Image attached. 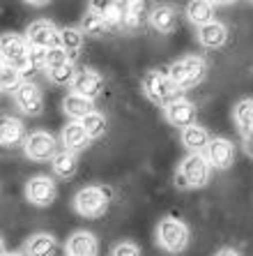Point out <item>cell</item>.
<instances>
[{"label":"cell","mask_w":253,"mask_h":256,"mask_svg":"<svg viewBox=\"0 0 253 256\" xmlns=\"http://www.w3.org/2000/svg\"><path fill=\"white\" fill-rule=\"evenodd\" d=\"M141 88H143V95L152 102V104L161 106L164 111L171 104H175L177 100H184L182 90L177 88L171 78H168V74L161 70H147L141 76Z\"/></svg>","instance_id":"cell-1"},{"label":"cell","mask_w":253,"mask_h":256,"mask_svg":"<svg viewBox=\"0 0 253 256\" xmlns=\"http://www.w3.org/2000/svg\"><path fill=\"white\" fill-rule=\"evenodd\" d=\"M166 74H168V78H171L180 90H187V88L198 86L200 81L205 78L207 62L200 58V56H184V58L175 60L173 65H168Z\"/></svg>","instance_id":"cell-2"},{"label":"cell","mask_w":253,"mask_h":256,"mask_svg":"<svg viewBox=\"0 0 253 256\" xmlns=\"http://www.w3.org/2000/svg\"><path fill=\"white\" fill-rule=\"evenodd\" d=\"M157 242L161 250L180 254L189 247V226L177 217H164L157 224Z\"/></svg>","instance_id":"cell-3"},{"label":"cell","mask_w":253,"mask_h":256,"mask_svg":"<svg viewBox=\"0 0 253 256\" xmlns=\"http://www.w3.org/2000/svg\"><path fill=\"white\" fill-rule=\"evenodd\" d=\"M74 210L85 220H97L108 210V190L97 185L83 187L74 196Z\"/></svg>","instance_id":"cell-4"},{"label":"cell","mask_w":253,"mask_h":256,"mask_svg":"<svg viewBox=\"0 0 253 256\" xmlns=\"http://www.w3.org/2000/svg\"><path fill=\"white\" fill-rule=\"evenodd\" d=\"M0 56H2V65H9L14 70H18L21 74L30 72V44L25 42V37L18 35H5L2 37V48H0Z\"/></svg>","instance_id":"cell-5"},{"label":"cell","mask_w":253,"mask_h":256,"mask_svg":"<svg viewBox=\"0 0 253 256\" xmlns=\"http://www.w3.org/2000/svg\"><path fill=\"white\" fill-rule=\"evenodd\" d=\"M23 152L30 162H51L58 155V141L44 130L30 132L23 143Z\"/></svg>","instance_id":"cell-6"},{"label":"cell","mask_w":253,"mask_h":256,"mask_svg":"<svg viewBox=\"0 0 253 256\" xmlns=\"http://www.w3.org/2000/svg\"><path fill=\"white\" fill-rule=\"evenodd\" d=\"M25 42L35 48L51 51L60 46V30L46 18H37L25 28Z\"/></svg>","instance_id":"cell-7"},{"label":"cell","mask_w":253,"mask_h":256,"mask_svg":"<svg viewBox=\"0 0 253 256\" xmlns=\"http://www.w3.org/2000/svg\"><path fill=\"white\" fill-rule=\"evenodd\" d=\"M210 171H212V166H210L205 152H189L180 164V173L187 180L189 190L191 187H205L210 182Z\"/></svg>","instance_id":"cell-8"},{"label":"cell","mask_w":253,"mask_h":256,"mask_svg":"<svg viewBox=\"0 0 253 256\" xmlns=\"http://www.w3.org/2000/svg\"><path fill=\"white\" fill-rule=\"evenodd\" d=\"M58 196V187L48 176H35L25 182V198L37 208H46Z\"/></svg>","instance_id":"cell-9"},{"label":"cell","mask_w":253,"mask_h":256,"mask_svg":"<svg viewBox=\"0 0 253 256\" xmlns=\"http://www.w3.org/2000/svg\"><path fill=\"white\" fill-rule=\"evenodd\" d=\"M205 157L212 168L226 171V168H230L233 162H235V146L224 136H214L205 150Z\"/></svg>","instance_id":"cell-10"},{"label":"cell","mask_w":253,"mask_h":256,"mask_svg":"<svg viewBox=\"0 0 253 256\" xmlns=\"http://www.w3.org/2000/svg\"><path fill=\"white\" fill-rule=\"evenodd\" d=\"M101 90H104V78L92 70H78L74 84L69 86V92H74L78 97H85L90 102L97 100L101 95Z\"/></svg>","instance_id":"cell-11"},{"label":"cell","mask_w":253,"mask_h":256,"mask_svg":"<svg viewBox=\"0 0 253 256\" xmlns=\"http://www.w3.org/2000/svg\"><path fill=\"white\" fill-rule=\"evenodd\" d=\"M14 104H16L25 116H39L44 111V95L35 84L25 81L21 88L14 92Z\"/></svg>","instance_id":"cell-12"},{"label":"cell","mask_w":253,"mask_h":256,"mask_svg":"<svg viewBox=\"0 0 253 256\" xmlns=\"http://www.w3.org/2000/svg\"><path fill=\"white\" fill-rule=\"evenodd\" d=\"M166 120L171 122L173 127H180V130H187V127L196 125V118H198V108H196L194 102L189 100H177L175 104L164 111Z\"/></svg>","instance_id":"cell-13"},{"label":"cell","mask_w":253,"mask_h":256,"mask_svg":"<svg viewBox=\"0 0 253 256\" xmlns=\"http://www.w3.org/2000/svg\"><path fill=\"white\" fill-rule=\"evenodd\" d=\"M90 12H94L97 16L104 18L111 30L122 28L124 2H115V0H94V2H90Z\"/></svg>","instance_id":"cell-14"},{"label":"cell","mask_w":253,"mask_h":256,"mask_svg":"<svg viewBox=\"0 0 253 256\" xmlns=\"http://www.w3.org/2000/svg\"><path fill=\"white\" fill-rule=\"evenodd\" d=\"M60 143L65 146V150L69 152H78V150H85L92 143L90 134L85 132V127L81 122H69V125L62 127V134H60Z\"/></svg>","instance_id":"cell-15"},{"label":"cell","mask_w":253,"mask_h":256,"mask_svg":"<svg viewBox=\"0 0 253 256\" xmlns=\"http://www.w3.org/2000/svg\"><path fill=\"white\" fill-rule=\"evenodd\" d=\"M28 134L23 130V122L18 118H12V116H5L2 118V125H0V141L5 148H16V146H23Z\"/></svg>","instance_id":"cell-16"},{"label":"cell","mask_w":253,"mask_h":256,"mask_svg":"<svg viewBox=\"0 0 253 256\" xmlns=\"http://www.w3.org/2000/svg\"><path fill=\"white\" fill-rule=\"evenodd\" d=\"M97 238L90 231H76L67 240V254L69 256H97Z\"/></svg>","instance_id":"cell-17"},{"label":"cell","mask_w":253,"mask_h":256,"mask_svg":"<svg viewBox=\"0 0 253 256\" xmlns=\"http://www.w3.org/2000/svg\"><path fill=\"white\" fill-rule=\"evenodd\" d=\"M196 35H198L200 46H205V48H221L228 42V28H226L221 21L203 26V28H198Z\"/></svg>","instance_id":"cell-18"},{"label":"cell","mask_w":253,"mask_h":256,"mask_svg":"<svg viewBox=\"0 0 253 256\" xmlns=\"http://www.w3.org/2000/svg\"><path fill=\"white\" fill-rule=\"evenodd\" d=\"M210 141H212V136L203 125H191L182 130V143L189 152H205Z\"/></svg>","instance_id":"cell-19"},{"label":"cell","mask_w":253,"mask_h":256,"mask_svg":"<svg viewBox=\"0 0 253 256\" xmlns=\"http://www.w3.org/2000/svg\"><path fill=\"white\" fill-rule=\"evenodd\" d=\"M150 26L161 35H171L173 30L177 28V14L173 7L168 5H159L154 7V12L150 14Z\"/></svg>","instance_id":"cell-20"},{"label":"cell","mask_w":253,"mask_h":256,"mask_svg":"<svg viewBox=\"0 0 253 256\" xmlns=\"http://www.w3.org/2000/svg\"><path fill=\"white\" fill-rule=\"evenodd\" d=\"M62 108H65V114L69 116L74 122H81L83 118H88L90 114H94V104H92V102L85 100V97L74 95V92H69V95L62 100Z\"/></svg>","instance_id":"cell-21"},{"label":"cell","mask_w":253,"mask_h":256,"mask_svg":"<svg viewBox=\"0 0 253 256\" xmlns=\"http://www.w3.org/2000/svg\"><path fill=\"white\" fill-rule=\"evenodd\" d=\"M187 18L191 21L194 26L203 28L207 24H214V5L212 2H205V0H194L187 5Z\"/></svg>","instance_id":"cell-22"},{"label":"cell","mask_w":253,"mask_h":256,"mask_svg":"<svg viewBox=\"0 0 253 256\" xmlns=\"http://www.w3.org/2000/svg\"><path fill=\"white\" fill-rule=\"evenodd\" d=\"M51 168L58 178H71L74 173L78 171V157L76 152H69V150H60L58 155L51 160Z\"/></svg>","instance_id":"cell-23"},{"label":"cell","mask_w":253,"mask_h":256,"mask_svg":"<svg viewBox=\"0 0 253 256\" xmlns=\"http://www.w3.org/2000/svg\"><path fill=\"white\" fill-rule=\"evenodd\" d=\"M55 252V238L51 233H35L25 242V254L28 256H53Z\"/></svg>","instance_id":"cell-24"},{"label":"cell","mask_w":253,"mask_h":256,"mask_svg":"<svg viewBox=\"0 0 253 256\" xmlns=\"http://www.w3.org/2000/svg\"><path fill=\"white\" fill-rule=\"evenodd\" d=\"M233 116H235L237 130L242 132V136L251 134V132H253V100L237 102V106H235V111H233Z\"/></svg>","instance_id":"cell-25"},{"label":"cell","mask_w":253,"mask_h":256,"mask_svg":"<svg viewBox=\"0 0 253 256\" xmlns=\"http://www.w3.org/2000/svg\"><path fill=\"white\" fill-rule=\"evenodd\" d=\"M83 37H85V35L81 32V28H62V30H60V46L69 54L71 62H74V58H76L78 51H81Z\"/></svg>","instance_id":"cell-26"},{"label":"cell","mask_w":253,"mask_h":256,"mask_svg":"<svg viewBox=\"0 0 253 256\" xmlns=\"http://www.w3.org/2000/svg\"><path fill=\"white\" fill-rule=\"evenodd\" d=\"M78 28H81V32L83 35H88V37H101V35H106L108 30V26H106V21L101 16H97L94 12H88V14H83V18H81V24H78Z\"/></svg>","instance_id":"cell-27"},{"label":"cell","mask_w":253,"mask_h":256,"mask_svg":"<svg viewBox=\"0 0 253 256\" xmlns=\"http://www.w3.org/2000/svg\"><path fill=\"white\" fill-rule=\"evenodd\" d=\"M23 74L18 70H14V67L9 65H2V70H0V86H2V92H16L21 86H23Z\"/></svg>","instance_id":"cell-28"},{"label":"cell","mask_w":253,"mask_h":256,"mask_svg":"<svg viewBox=\"0 0 253 256\" xmlns=\"http://www.w3.org/2000/svg\"><path fill=\"white\" fill-rule=\"evenodd\" d=\"M145 10L143 2L134 0V2H124V16H122V30H136L141 26V14Z\"/></svg>","instance_id":"cell-29"},{"label":"cell","mask_w":253,"mask_h":256,"mask_svg":"<svg viewBox=\"0 0 253 256\" xmlns=\"http://www.w3.org/2000/svg\"><path fill=\"white\" fill-rule=\"evenodd\" d=\"M46 74H48V81L53 86H71L74 78H76V74H78V70L74 67V62H69V65L51 70V72H46Z\"/></svg>","instance_id":"cell-30"},{"label":"cell","mask_w":253,"mask_h":256,"mask_svg":"<svg viewBox=\"0 0 253 256\" xmlns=\"http://www.w3.org/2000/svg\"><path fill=\"white\" fill-rule=\"evenodd\" d=\"M81 125L85 127V132L90 134V138H99L104 132H106V116L99 114V111H94L90 114L88 118L81 120Z\"/></svg>","instance_id":"cell-31"},{"label":"cell","mask_w":253,"mask_h":256,"mask_svg":"<svg viewBox=\"0 0 253 256\" xmlns=\"http://www.w3.org/2000/svg\"><path fill=\"white\" fill-rule=\"evenodd\" d=\"M69 62H71V60H69V54H67L62 46L46 51V72L58 70V67H65V65H69Z\"/></svg>","instance_id":"cell-32"},{"label":"cell","mask_w":253,"mask_h":256,"mask_svg":"<svg viewBox=\"0 0 253 256\" xmlns=\"http://www.w3.org/2000/svg\"><path fill=\"white\" fill-rule=\"evenodd\" d=\"M28 62H30V72L46 70V51H44V48H35V46H30Z\"/></svg>","instance_id":"cell-33"},{"label":"cell","mask_w":253,"mask_h":256,"mask_svg":"<svg viewBox=\"0 0 253 256\" xmlns=\"http://www.w3.org/2000/svg\"><path fill=\"white\" fill-rule=\"evenodd\" d=\"M113 256H141V250L134 242H120V244H115Z\"/></svg>","instance_id":"cell-34"},{"label":"cell","mask_w":253,"mask_h":256,"mask_svg":"<svg viewBox=\"0 0 253 256\" xmlns=\"http://www.w3.org/2000/svg\"><path fill=\"white\" fill-rule=\"evenodd\" d=\"M244 152H247L249 157H253V132L244 136Z\"/></svg>","instance_id":"cell-35"},{"label":"cell","mask_w":253,"mask_h":256,"mask_svg":"<svg viewBox=\"0 0 253 256\" xmlns=\"http://www.w3.org/2000/svg\"><path fill=\"white\" fill-rule=\"evenodd\" d=\"M214 256H240V252L233 250V247H224V250H219Z\"/></svg>","instance_id":"cell-36"},{"label":"cell","mask_w":253,"mask_h":256,"mask_svg":"<svg viewBox=\"0 0 253 256\" xmlns=\"http://www.w3.org/2000/svg\"><path fill=\"white\" fill-rule=\"evenodd\" d=\"M2 256H21V254H14V252H5Z\"/></svg>","instance_id":"cell-37"}]
</instances>
